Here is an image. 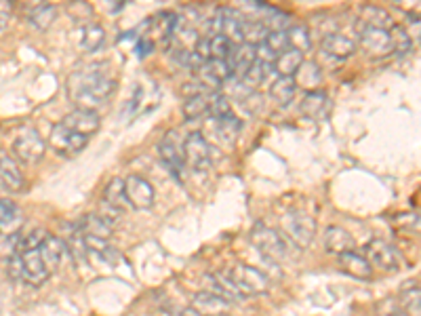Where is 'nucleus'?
<instances>
[{"mask_svg":"<svg viewBox=\"0 0 421 316\" xmlns=\"http://www.w3.org/2000/svg\"><path fill=\"white\" fill-rule=\"evenodd\" d=\"M116 74L110 61H93L80 66L68 76L66 91L68 99L76 106V110H93L106 104L116 91Z\"/></svg>","mask_w":421,"mask_h":316,"instance_id":"obj_1","label":"nucleus"},{"mask_svg":"<svg viewBox=\"0 0 421 316\" xmlns=\"http://www.w3.org/2000/svg\"><path fill=\"white\" fill-rule=\"evenodd\" d=\"M230 283L234 285L238 298H253V296H262L268 291L270 287V281L268 276L255 268V266H249V264H236L232 266L230 270H226Z\"/></svg>","mask_w":421,"mask_h":316,"instance_id":"obj_2","label":"nucleus"},{"mask_svg":"<svg viewBox=\"0 0 421 316\" xmlns=\"http://www.w3.org/2000/svg\"><path fill=\"white\" fill-rule=\"evenodd\" d=\"M251 243L272 264H282L288 257V243L274 228L257 224L251 232Z\"/></svg>","mask_w":421,"mask_h":316,"instance_id":"obj_3","label":"nucleus"},{"mask_svg":"<svg viewBox=\"0 0 421 316\" xmlns=\"http://www.w3.org/2000/svg\"><path fill=\"white\" fill-rule=\"evenodd\" d=\"M282 230L288 236V241L299 247V249H307L312 247L314 238H316V221L312 215L301 213V211H293L282 219Z\"/></svg>","mask_w":421,"mask_h":316,"instance_id":"obj_4","label":"nucleus"},{"mask_svg":"<svg viewBox=\"0 0 421 316\" xmlns=\"http://www.w3.org/2000/svg\"><path fill=\"white\" fill-rule=\"evenodd\" d=\"M13 158L25 164H34L40 158L44 157L47 144L42 140V135L34 129V127H25L15 140H13Z\"/></svg>","mask_w":421,"mask_h":316,"instance_id":"obj_5","label":"nucleus"},{"mask_svg":"<svg viewBox=\"0 0 421 316\" xmlns=\"http://www.w3.org/2000/svg\"><path fill=\"white\" fill-rule=\"evenodd\" d=\"M158 158L164 164V169L181 179L183 177V169H185V160H183V142L179 140L177 131H169L162 142L158 144Z\"/></svg>","mask_w":421,"mask_h":316,"instance_id":"obj_6","label":"nucleus"},{"mask_svg":"<svg viewBox=\"0 0 421 316\" xmlns=\"http://www.w3.org/2000/svg\"><path fill=\"white\" fill-rule=\"evenodd\" d=\"M49 144H51V148H53L57 154H61V157H74V154H78V152L89 144V138H85V135L72 131L70 127H66V125L59 121V123L51 129Z\"/></svg>","mask_w":421,"mask_h":316,"instance_id":"obj_7","label":"nucleus"},{"mask_svg":"<svg viewBox=\"0 0 421 316\" xmlns=\"http://www.w3.org/2000/svg\"><path fill=\"white\" fill-rule=\"evenodd\" d=\"M365 257L371 264L373 270H382V272H396L401 268L398 262V253L392 245H388L382 238H373L369 241V245L365 247Z\"/></svg>","mask_w":421,"mask_h":316,"instance_id":"obj_8","label":"nucleus"},{"mask_svg":"<svg viewBox=\"0 0 421 316\" xmlns=\"http://www.w3.org/2000/svg\"><path fill=\"white\" fill-rule=\"evenodd\" d=\"M183 160L196 171H207L211 166V144L202 133H190L183 140Z\"/></svg>","mask_w":421,"mask_h":316,"instance_id":"obj_9","label":"nucleus"},{"mask_svg":"<svg viewBox=\"0 0 421 316\" xmlns=\"http://www.w3.org/2000/svg\"><path fill=\"white\" fill-rule=\"evenodd\" d=\"M125 198L131 209L145 211L154 205V186L141 175H129L125 179Z\"/></svg>","mask_w":421,"mask_h":316,"instance_id":"obj_10","label":"nucleus"},{"mask_svg":"<svg viewBox=\"0 0 421 316\" xmlns=\"http://www.w3.org/2000/svg\"><path fill=\"white\" fill-rule=\"evenodd\" d=\"M190 310L196 316H230L232 304L213 291H198L190 302Z\"/></svg>","mask_w":421,"mask_h":316,"instance_id":"obj_11","label":"nucleus"},{"mask_svg":"<svg viewBox=\"0 0 421 316\" xmlns=\"http://www.w3.org/2000/svg\"><path fill=\"white\" fill-rule=\"evenodd\" d=\"M358 30V38H360V47L373 55V57H384L390 51V36H388V30H379V28H367L362 23L356 25Z\"/></svg>","mask_w":421,"mask_h":316,"instance_id":"obj_12","label":"nucleus"},{"mask_svg":"<svg viewBox=\"0 0 421 316\" xmlns=\"http://www.w3.org/2000/svg\"><path fill=\"white\" fill-rule=\"evenodd\" d=\"M21 257V266H23V281L34 285V287H40L42 283H47L51 279V272L49 268L44 266L38 249H28V251H21L17 253Z\"/></svg>","mask_w":421,"mask_h":316,"instance_id":"obj_13","label":"nucleus"},{"mask_svg":"<svg viewBox=\"0 0 421 316\" xmlns=\"http://www.w3.org/2000/svg\"><path fill=\"white\" fill-rule=\"evenodd\" d=\"M102 205L108 209V213H99L102 217H106L112 224V215H118L127 209V198H125V179L114 177L106 183L104 188V196H102Z\"/></svg>","mask_w":421,"mask_h":316,"instance_id":"obj_14","label":"nucleus"},{"mask_svg":"<svg viewBox=\"0 0 421 316\" xmlns=\"http://www.w3.org/2000/svg\"><path fill=\"white\" fill-rule=\"evenodd\" d=\"M38 253H40L44 266L49 268V272L55 274V272L61 268V264H63V260H66V255H68V249H66V245H63V241H61L59 236L47 234L44 241H42L40 247H38Z\"/></svg>","mask_w":421,"mask_h":316,"instance_id":"obj_15","label":"nucleus"},{"mask_svg":"<svg viewBox=\"0 0 421 316\" xmlns=\"http://www.w3.org/2000/svg\"><path fill=\"white\" fill-rule=\"evenodd\" d=\"M61 123H63L66 127H70L72 131H76V133L89 138V140L99 131V125H102L99 114L93 112V110H74V112H70Z\"/></svg>","mask_w":421,"mask_h":316,"instance_id":"obj_16","label":"nucleus"},{"mask_svg":"<svg viewBox=\"0 0 421 316\" xmlns=\"http://www.w3.org/2000/svg\"><path fill=\"white\" fill-rule=\"evenodd\" d=\"M337 264H339V270L352 279H358V281H371L373 279V268L371 264L367 262V257L362 253H356V251H350V253H343L337 257Z\"/></svg>","mask_w":421,"mask_h":316,"instance_id":"obj_17","label":"nucleus"},{"mask_svg":"<svg viewBox=\"0 0 421 316\" xmlns=\"http://www.w3.org/2000/svg\"><path fill=\"white\" fill-rule=\"evenodd\" d=\"M299 112L310 121H322L331 112V99L324 91H307L299 104Z\"/></svg>","mask_w":421,"mask_h":316,"instance_id":"obj_18","label":"nucleus"},{"mask_svg":"<svg viewBox=\"0 0 421 316\" xmlns=\"http://www.w3.org/2000/svg\"><path fill=\"white\" fill-rule=\"evenodd\" d=\"M230 76H232V68H230L228 61H221V59H209V61H205V66L198 70V80H200V85H205V87H209V89L221 87Z\"/></svg>","mask_w":421,"mask_h":316,"instance_id":"obj_19","label":"nucleus"},{"mask_svg":"<svg viewBox=\"0 0 421 316\" xmlns=\"http://www.w3.org/2000/svg\"><path fill=\"white\" fill-rule=\"evenodd\" d=\"M320 51L327 55V57H331V59H348V57H352L354 55V51H356V44H354V40L352 38H348V36H343V34H327L324 38H322V42H320Z\"/></svg>","mask_w":421,"mask_h":316,"instance_id":"obj_20","label":"nucleus"},{"mask_svg":"<svg viewBox=\"0 0 421 316\" xmlns=\"http://www.w3.org/2000/svg\"><path fill=\"white\" fill-rule=\"evenodd\" d=\"M324 249L333 255H343V253H350L356 249V241L352 238V234L339 226H331L324 230Z\"/></svg>","mask_w":421,"mask_h":316,"instance_id":"obj_21","label":"nucleus"},{"mask_svg":"<svg viewBox=\"0 0 421 316\" xmlns=\"http://www.w3.org/2000/svg\"><path fill=\"white\" fill-rule=\"evenodd\" d=\"M0 183L11 192H19L23 188V173L17 160L2 148H0Z\"/></svg>","mask_w":421,"mask_h":316,"instance_id":"obj_22","label":"nucleus"},{"mask_svg":"<svg viewBox=\"0 0 421 316\" xmlns=\"http://www.w3.org/2000/svg\"><path fill=\"white\" fill-rule=\"evenodd\" d=\"M21 224H23L21 209L11 200L0 198V236H15L21 230Z\"/></svg>","mask_w":421,"mask_h":316,"instance_id":"obj_23","label":"nucleus"},{"mask_svg":"<svg viewBox=\"0 0 421 316\" xmlns=\"http://www.w3.org/2000/svg\"><path fill=\"white\" fill-rule=\"evenodd\" d=\"M257 61V49L253 44H247V42H240L234 47L228 63L232 68V74H238L240 78L247 74V70Z\"/></svg>","mask_w":421,"mask_h":316,"instance_id":"obj_24","label":"nucleus"},{"mask_svg":"<svg viewBox=\"0 0 421 316\" xmlns=\"http://www.w3.org/2000/svg\"><path fill=\"white\" fill-rule=\"evenodd\" d=\"M104 40H106V32H104V28L99 23L87 21V23H83L78 28V44L85 51H89V53L97 51L104 44Z\"/></svg>","mask_w":421,"mask_h":316,"instance_id":"obj_25","label":"nucleus"},{"mask_svg":"<svg viewBox=\"0 0 421 316\" xmlns=\"http://www.w3.org/2000/svg\"><path fill=\"white\" fill-rule=\"evenodd\" d=\"M301 66H303V53L293 51V49L284 51L282 55H279V57L274 59V63H272L274 72H276L279 76H286V78H295V74L299 72Z\"/></svg>","mask_w":421,"mask_h":316,"instance_id":"obj_26","label":"nucleus"},{"mask_svg":"<svg viewBox=\"0 0 421 316\" xmlns=\"http://www.w3.org/2000/svg\"><path fill=\"white\" fill-rule=\"evenodd\" d=\"M177 23H179V17H177L175 13L162 11V13H158V15L150 21L152 36H154V38H171V36H175Z\"/></svg>","mask_w":421,"mask_h":316,"instance_id":"obj_27","label":"nucleus"},{"mask_svg":"<svg viewBox=\"0 0 421 316\" xmlns=\"http://www.w3.org/2000/svg\"><path fill=\"white\" fill-rule=\"evenodd\" d=\"M299 85L295 83V78H286V76H279L272 87H270V97L279 104V106H288L295 99Z\"/></svg>","mask_w":421,"mask_h":316,"instance_id":"obj_28","label":"nucleus"},{"mask_svg":"<svg viewBox=\"0 0 421 316\" xmlns=\"http://www.w3.org/2000/svg\"><path fill=\"white\" fill-rule=\"evenodd\" d=\"M358 23H362V25H367V28H379V30H390V28L394 25L390 13H388L386 8L373 6V4L362 8V17H360Z\"/></svg>","mask_w":421,"mask_h":316,"instance_id":"obj_29","label":"nucleus"},{"mask_svg":"<svg viewBox=\"0 0 421 316\" xmlns=\"http://www.w3.org/2000/svg\"><path fill=\"white\" fill-rule=\"evenodd\" d=\"M421 306V293L420 285L413 283L409 287H405L398 296V308L405 312V316H420Z\"/></svg>","mask_w":421,"mask_h":316,"instance_id":"obj_30","label":"nucleus"},{"mask_svg":"<svg viewBox=\"0 0 421 316\" xmlns=\"http://www.w3.org/2000/svg\"><path fill=\"white\" fill-rule=\"evenodd\" d=\"M209 106H211V95L209 93H196V95H190L183 104V116L188 121H194V119H200L205 114H209Z\"/></svg>","mask_w":421,"mask_h":316,"instance_id":"obj_31","label":"nucleus"},{"mask_svg":"<svg viewBox=\"0 0 421 316\" xmlns=\"http://www.w3.org/2000/svg\"><path fill=\"white\" fill-rule=\"evenodd\" d=\"M286 38H288V49L299 51V53H307L312 49V36L310 30L301 23H295L286 30Z\"/></svg>","mask_w":421,"mask_h":316,"instance_id":"obj_32","label":"nucleus"},{"mask_svg":"<svg viewBox=\"0 0 421 316\" xmlns=\"http://www.w3.org/2000/svg\"><path fill=\"white\" fill-rule=\"evenodd\" d=\"M388 36H390V51L396 53V55H407L411 49H413V38L409 36V32L403 28V25H392L388 30Z\"/></svg>","mask_w":421,"mask_h":316,"instance_id":"obj_33","label":"nucleus"},{"mask_svg":"<svg viewBox=\"0 0 421 316\" xmlns=\"http://www.w3.org/2000/svg\"><path fill=\"white\" fill-rule=\"evenodd\" d=\"M55 15H57V8L53 4H36L28 13V21L38 30H47L55 21Z\"/></svg>","mask_w":421,"mask_h":316,"instance_id":"obj_34","label":"nucleus"},{"mask_svg":"<svg viewBox=\"0 0 421 316\" xmlns=\"http://www.w3.org/2000/svg\"><path fill=\"white\" fill-rule=\"evenodd\" d=\"M234 42L228 40L226 36L217 34V36H209V55L211 59H221V61H228L232 51H234Z\"/></svg>","mask_w":421,"mask_h":316,"instance_id":"obj_35","label":"nucleus"},{"mask_svg":"<svg viewBox=\"0 0 421 316\" xmlns=\"http://www.w3.org/2000/svg\"><path fill=\"white\" fill-rule=\"evenodd\" d=\"M268 25L264 21H243V42L247 44H262L266 34H268Z\"/></svg>","mask_w":421,"mask_h":316,"instance_id":"obj_36","label":"nucleus"},{"mask_svg":"<svg viewBox=\"0 0 421 316\" xmlns=\"http://www.w3.org/2000/svg\"><path fill=\"white\" fill-rule=\"evenodd\" d=\"M274 57L282 55L284 51H288V38H286V30H270L262 42Z\"/></svg>","mask_w":421,"mask_h":316,"instance_id":"obj_37","label":"nucleus"},{"mask_svg":"<svg viewBox=\"0 0 421 316\" xmlns=\"http://www.w3.org/2000/svg\"><path fill=\"white\" fill-rule=\"evenodd\" d=\"M266 76H268V66L255 61V63L247 70V74L243 76V83H245L247 87H251V89H257V87H262V83L266 80Z\"/></svg>","mask_w":421,"mask_h":316,"instance_id":"obj_38","label":"nucleus"},{"mask_svg":"<svg viewBox=\"0 0 421 316\" xmlns=\"http://www.w3.org/2000/svg\"><path fill=\"white\" fill-rule=\"evenodd\" d=\"M209 114L219 121V119H226L232 114V106H230V99L226 95H211V106H209Z\"/></svg>","mask_w":421,"mask_h":316,"instance_id":"obj_39","label":"nucleus"},{"mask_svg":"<svg viewBox=\"0 0 421 316\" xmlns=\"http://www.w3.org/2000/svg\"><path fill=\"white\" fill-rule=\"evenodd\" d=\"M6 272L11 279L15 281H23V266H21V257L17 253H13L8 260H6Z\"/></svg>","mask_w":421,"mask_h":316,"instance_id":"obj_40","label":"nucleus"},{"mask_svg":"<svg viewBox=\"0 0 421 316\" xmlns=\"http://www.w3.org/2000/svg\"><path fill=\"white\" fill-rule=\"evenodd\" d=\"M152 49H154V40L145 36L143 40H140V44H138V55H140V57H147Z\"/></svg>","mask_w":421,"mask_h":316,"instance_id":"obj_41","label":"nucleus"},{"mask_svg":"<svg viewBox=\"0 0 421 316\" xmlns=\"http://www.w3.org/2000/svg\"><path fill=\"white\" fill-rule=\"evenodd\" d=\"M8 13H11V4H0V34L8 25Z\"/></svg>","mask_w":421,"mask_h":316,"instance_id":"obj_42","label":"nucleus"},{"mask_svg":"<svg viewBox=\"0 0 421 316\" xmlns=\"http://www.w3.org/2000/svg\"><path fill=\"white\" fill-rule=\"evenodd\" d=\"M384 316H405V312H403L398 306H394V308H390L388 312H384Z\"/></svg>","mask_w":421,"mask_h":316,"instance_id":"obj_43","label":"nucleus"}]
</instances>
